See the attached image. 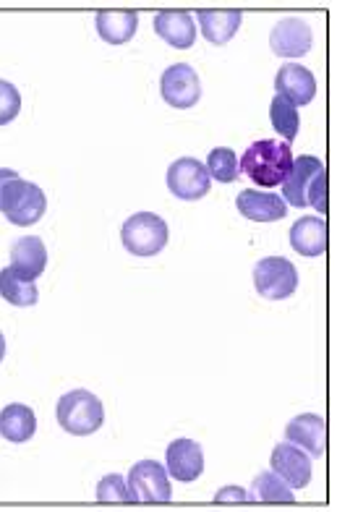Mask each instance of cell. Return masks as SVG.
I'll return each instance as SVG.
<instances>
[{
	"label": "cell",
	"instance_id": "cell-2",
	"mask_svg": "<svg viewBox=\"0 0 337 512\" xmlns=\"http://www.w3.org/2000/svg\"><path fill=\"white\" fill-rule=\"evenodd\" d=\"M243 176H249L257 186L272 189V186H283L285 176L293 168V149L288 142H277V139H259L243 152L238 162Z\"/></svg>",
	"mask_w": 337,
	"mask_h": 512
},
{
	"label": "cell",
	"instance_id": "cell-12",
	"mask_svg": "<svg viewBox=\"0 0 337 512\" xmlns=\"http://www.w3.org/2000/svg\"><path fill=\"white\" fill-rule=\"evenodd\" d=\"M275 89L283 100L301 108V105H309L314 100V95H317V79H314V74L306 66L285 63V66H280V71L275 76Z\"/></svg>",
	"mask_w": 337,
	"mask_h": 512
},
{
	"label": "cell",
	"instance_id": "cell-11",
	"mask_svg": "<svg viewBox=\"0 0 337 512\" xmlns=\"http://www.w3.org/2000/svg\"><path fill=\"white\" fill-rule=\"evenodd\" d=\"M314 45V34L304 19H290L277 21V27L270 34V48L272 53L280 58H304Z\"/></svg>",
	"mask_w": 337,
	"mask_h": 512
},
{
	"label": "cell",
	"instance_id": "cell-14",
	"mask_svg": "<svg viewBox=\"0 0 337 512\" xmlns=\"http://www.w3.org/2000/svg\"><path fill=\"white\" fill-rule=\"evenodd\" d=\"M285 437H288L290 445L301 447L306 455L322 458L324 450H327V421L322 416H314V413H301L285 426Z\"/></svg>",
	"mask_w": 337,
	"mask_h": 512
},
{
	"label": "cell",
	"instance_id": "cell-20",
	"mask_svg": "<svg viewBox=\"0 0 337 512\" xmlns=\"http://www.w3.org/2000/svg\"><path fill=\"white\" fill-rule=\"evenodd\" d=\"M97 34L108 45H126L134 40L136 27H139V14L136 11H100L95 19Z\"/></svg>",
	"mask_w": 337,
	"mask_h": 512
},
{
	"label": "cell",
	"instance_id": "cell-17",
	"mask_svg": "<svg viewBox=\"0 0 337 512\" xmlns=\"http://www.w3.org/2000/svg\"><path fill=\"white\" fill-rule=\"evenodd\" d=\"M290 246L306 259H317L327 251V220L324 217H301L290 228Z\"/></svg>",
	"mask_w": 337,
	"mask_h": 512
},
{
	"label": "cell",
	"instance_id": "cell-8",
	"mask_svg": "<svg viewBox=\"0 0 337 512\" xmlns=\"http://www.w3.org/2000/svg\"><path fill=\"white\" fill-rule=\"evenodd\" d=\"M168 191L181 202H199L209 194L212 178H209L204 162L194 160V157H181L168 168Z\"/></svg>",
	"mask_w": 337,
	"mask_h": 512
},
{
	"label": "cell",
	"instance_id": "cell-22",
	"mask_svg": "<svg viewBox=\"0 0 337 512\" xmlns=\"http://www.w3.org/2000/svg\"><path fill=\"white\" fill-rule=\"evenodd\" d=\"M0 298H6L11 306L27 309V306H34L40 301V290H37L34 280H27L11 267H6V270H0Z\"/></svg>",
	"mask_w": 337,
	"mask_h": 512
},
{
	"label": "cell",
	"instance_id": "cell-1",
	"mask_svg": "<svg viewBox=\"0 0 337 512\" xmlns=\"http://www.w3.org/2000/svg\"><path fill=\"white\" fill-rule=\"evenodd\" d=\"M283 202L293 207H314L327 215V168L319 157L301 155L283 181Z\"/></svg>",
	"mask_w": 337,
	"mask_h": 512
},
{
	"label": "cell",
	"instance_id": "cell-27",
	"mask_svg": "<svg viewBox=\"0 0 337 512\" xmlns=\"http://www.w3.org/2000/svg\"><path fill=\"white\" fill-rule=\"evenodd\" d=\"M21 113V92L11 81L0 79V126H8Z\"/></svg>",
	"mask_w": 337,
	"mask_h": 512
},
{
	"label": "cell",
	"instance_id": "cell-23",
	"mask_svg": "<svg viewBox=\"0 0 337 512\" xmlns=\"http://www.w3.org/2000/svg\"><path fill=\"white\" fill-rule=\"evenodd\" d=\"M249 499H259V502H285L288 505V502H293V489L275 471H264L251 484Z\"/></svg>",
	"mask_w": 337,
	"mask_h": 512
},
{
	"label": "cell",
	"instance_id": "cell-4",
	"mask_svg": "<svg viewBox=\"0 0 337 512\" xmlns=\"http://www.w3.org/2000/svg\"><path fill=\"white\" fill-rule=\"evenodd\" d=\"M58 424L74 437H89L105 424V405L89 390H71L58 400Z\"/></svg>",
	"mask_w": 337,
	"mask_h": 512
},
{
	"label": "cell",
	"instance_id": "cell-3",
	"mask_svg": "<svg viewBox=\"0 0 337 512\" xmlns=\"http://www.w3.org/2000/svg\"><path fill=\"white\" fill-rule=\"evenodd\" d=\"M45 209H48V199H45V191L37 183L24 181V178H19V173L3 183L0 212L8 217V223L29 228V225L40 223Z\"/></svg>",
	"mask_w": 337,
	"mask_h": 512
},
{
	"label": "cell",
	"instance_id": "cell-25",
	"mask_svg": "<svg viewBox=\"0 0 337 512\" xmlns=\"http://www.w3.org/2000/svg\"><path fill=\"white\" fill-rule=\"evenodd\" d=\"M204 168H207V173L212 181H220V183H233L238 178V173H241V168H238L236 152L228 147L212 149L207 157V162H204Z\"/></svg>",
	"mask_w": 337,
	"mask_h": 512
},
{
	"label": "cell",
	"instance_id": "cell-21",
	"mask_svg": "<svg viewBox=\"0 0 337 512\" xmlns=\"http://www.w3.org/2000/svg\"><path fill=\"white\" fill-rule=\"evenodd\" d=\"M196 19H199L204 40L212 42V45H228L241 27L243 14L236 8L233 11H199Z\"/></svg>",
	"mask_w": 337,
	"mask_h": 512
},
{
	"label": "cell",
	"instance_id": "cell-6",
	"mask_svg": "<svg viewBox=\"0 0 337 512\" xmlns=\"http://www.w3.org/2000/svg\"><path fill=\"white\" fill-rule=\"evenodd\" d=\"M254 285L267 301H283L296 293L298 270L283 256H264L254 267Z\"/></svg>",
	"mask_w": 337,
	"mask_h": 512
},
{
	"label": "cell",
	"instance_id": "cell-7",
	"mask_svg": "<svg viewBox=\"0 0 337 512\" xmlns=\"http://www.w3.org/2000/svg\"><path fill=\"white\" fill-rule=\"evenodd\" d=\"M129 492L131 505L139 502H155V505H165L173 499V489L168 481V468L160 465L157 460H142L129 471Z\"/></svg>",
	"mask_w": 337,
	"mask_h": 512
},
{
	"label": "cell",
	"instance_id": "cell-24",
	"mask_svg": "<svg viewBox=\"0 0 337 512\" xmlns=\"http://www.w3.org/2000/svg\"><path fill=\"white\" fill-rule=\"evenodd\" d=\"M270 121L277 134L283 136L285 142H293L301 128V115H298L296 105H290L288 100L277 95L270 105Z\"/></svg>",
	"mask_w": 337,
	"mask_h": 512
},
{
	"label": "cell",
	"instance_id": "cell-26",
	"mask_svg": "<svg viewBox=\"0 0 337 512\" xmlns=\"http://www.w3.org/2000/svg\"><path fill=\"white\" fill-rule=\"evenodd\" d=\"M97 502H131L129 481L118 476V473H110L97 484Z\"/></svg>",
	"mask_w": 337,
	"mask_h": 512
},
{
	"label": "cell",
	"instance_id": "cell-15",
	"mask_svg": "<svg viewBox=\"0 0 337 512\" xmlns=\"http://www.w3.org/2000/svg\"><path fill=\"white\" fill-rule=\"evenodd\" d=\"M236 207L246 220H254V223H277L288 215V204L283 202V196L272 191H241Z\"/></svg>",
	"mask_w": 337,
	"mask_h": 512
},
{
	"label": "cell",
	"instance_id": "cell-28",
	"mask_svg": "<svg viewBox=\"0 0 337 512\" xmlns=\"http://www.w3.org/2000/svg\"><path fill=\"white\" fill-rule=\"evenodd\" d=\"M217 502H225V499H238V502H246L249 499V494L241 492L238 486H225L223 492H217Z\"/></svg>",
	"mask_w": 337,
	"mask_h": 512
},
{
	"label": "cell",
	"instance_id": "cell-9",
	"mask_svg": "<svg viewBox=\"0 0 337 512\" xmlns=\"http://www.w3.org/2000/svg\"><path fill=\"white\" fill-rule=\"evenodd\" d=\"M160 95L170 108L189 110L202 97V81L189 63H176L160 76Z\"/></svg>",
	"mask_w": 337,
	"mask_h": 512
},
{
	"label": "cell",
	"instance_id": "cell-5",
	"mask_svg": "<svg viewBox=\"0 0 337 512\" xmlns=\"http://www.w3.org/2000/svg\"><path fill=\"white\" fill-rule=\"evenodd\" d=\"M168 238V223L155 212H136L121 228V241L126 251L134 256H142V259L160 254L168 246Z\"/></svg>",
	"mask_w": 337,
	"mask_h": 512
},
{
	"label": "cell",
	"instance_id": "cell-13",
	"mask_svg": "<svg viewBox=\"0 0 337 512\" xmlns=\"http://www.w3.org/2000/svg\"><path fill=\"white\" fill-rule=\"evenodd\" d=\"M270 465L272 471H275L285 484L293 486V489H304V486L311 484V458L301 450V447L290 445V442L277 445L275 450H272Z\"/></svg>",
	"mask_w": 337,
	"mask_h": 512
},
{
	"label": "cell",
	"instance_id": "cell-29",
	"mask_svg": "<svg viewBox=\"0 0 337 512\" xmlns=\"http://www.w3.org/2000/svg\"><path fill=\"white\" fill-rule=\"evenodd\" d=\"M11 176H16V170H11V168H0V191H3V183L8 181V178Z\"/></svg>",
	"mask_w": 337,
	"mask_h": 512
},
{
	"label": "cell",
	"instance_id": "cell-16",
	"mask_svg": "<svg viewBox=\"0 0 337 512\" xmlns=\"http://www.w3.org/2000/svg\"><path fill=\"white\" fill-rule=\"evenodd\" d=\"M155 32L160 34V40L168 42L170 48H194L196 24L189 11H160L155 16Z\"/></svg>",
	"mask_w": 337,
	"mask_h": 512
},
{
	"label": "cell",
	"instance_id": "cell-18",
	"mask_svg": "<svg viewBox=\"0 0 337 512\" xmlns=\"http://www.w3.org/2000/svg\"><path fill=\"white\" fill-rule=\"evenodd\" d=\"M48 267V249L42 238L24 236L11 246V270L27 280H37Z\"/></svg>",
	"mask_w": 337,
	"mask_h": 512
},
{
	"label": "cell",
	"instance_id": "cell-30",
	"mask_svg": "<svg viewBox=\"0 0 337 512\" xmlns=\"http://www.w3.org/2000/svg\"><path fill=\"white\" fill-rule=\"evenodd\" d=\"M6 358V337H3V332H0V361Z\"/></svg>",
	"mask_w": 337,
	"mask_h": 512
},
{
	"label": "cell",
	"instance_id": "cell-19",
	"mask_svg": "<svg viewBox=\"0 0 337 512\" xmlns=\"http://www.w3.org/2000/svg\"><path fill=\"white\" fill-rule=\"evenodd\" d=\"M37 432V416L29 405L24 403H11L0 411V437L21 445L29 442Z\"/></svg>",
	"mask_w": 337,
	"mask_h": 512
},
{
	"label": "cell",
	"instance_id": "cell-10",
	"mask_svg": "<svg viewBox=\"0 0 337 512\" xmlns=\"http://www.w3.org/2000/svg\"><path fill=\"white\" fill-rule=\"evenodd\" d=\"M165 468H168V476H173L181 484L196 481L204 473L202 445L189 437L170 442L168 450H165Z\"/></svg>",
	"mask_w": 337,
	"mask_h": 512
}]
</instances>
